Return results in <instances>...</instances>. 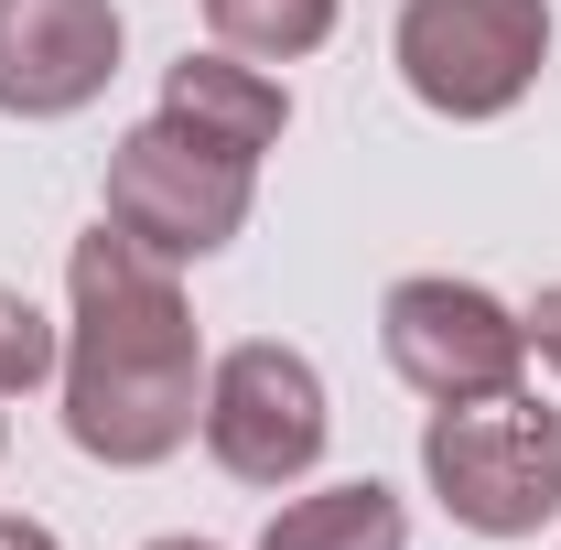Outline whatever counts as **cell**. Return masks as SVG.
Listing matches in <instances>:
<instances>
[{"mask_svg":"<svg viewBox=\"0 0 561 550\" xmlns=\"http://www.w3.org/2000/svg\"><path fill=\"white\" fill-rule=\"evenodd\" d=\"M0 454H11V421H0Z\"/></svg>","mask_w":561,"mask_h":550,"instance_id":"15","label":"cell"},{"mask_svg":"<svg viewBox=\"0 0 561 550\" xmlns=\"http://www.w3.org/2000/svg\"><path fill=\"white\" fill-rule=\"evenodd\" d=\"M140 550H216V540H195V529H184V540H140Z\"/></svg>","mask_w":561,"mask_h":550,"instance_id":"14","label":"cell"},{"mask_svg":"<svg viewBox=\"0 0 561 550\" xmlns=\"http://www.w3.org/2000/svg\"><path fill=\"white\" fill-rule=\"evenodd\" d=\"M518 324H529V356H540V367L561 378V280L540 291V302H529V313H518Z\"/></svg>","mask_w":561,"mask_h":550,"instance_id":"12","label":"cell"},{"mask_svg":"<svg viewBox=\"0 0 561 550\" xmlns=\"http://www.w3.org/2000/svg\"><path fill=\"white\" fill-rule=\"evenodd\" d=\"M162 119L195 130V140H216V151H238V162H260V151L291 130V87H280L271 66H249V55L206 44V55L162 66Z\"/></svg>","mask_w":561,"mask_h":550,"instance_id":"8","label":"cell"},{"mask_svg":"<svg viewBox=\"0 0 561 550\" xmlns=\"http://www.w3.org/2000/svg\"><path fill=\"white\" fill-rule=\"evenodd\" d=\"M421 485L476 540H540L561 518V411L529 400V389L432 400V421H421Z\"/></svg>","mask_w":561,"mask_h":550,"instance_id":"2","label":"cell"},{"mask_svg":"<svg viewBox=\"0 0 561 550\" xmlns=\"http://www.w3.org/2000/svg\"><path fill=\"white\" fill-rule=\"evenodd\" d=\"M378 345H389L400 389H421V400H486V389H518V367H529V324L486 280H454V271L389 280Z\"/></svg>","mask_w":561,"mask_h":550,"instance_id":"6","label":"cell"},{"mask_svg":"<svg viewBox=\"0 0 561 550\" xmlns=\"http://www.w3.org/2000/svg\"><path fill=\"white\" fill-rule=\"evenodd\" d=\"M66 367V335L33 313V291H11L0 280V400H22V389H44Z\"/></svg>","mask_w":561,"mask_h":550,"instance_id":"11","label":"cell"},{"mask_svg":"<svg viewBox=\"0 0 561 550\" xmlns=\"http://www.w3.org/2000/svg\"><path fill=\"white\" fill-rule=\"evenodd\" d=\"M260 550H411V507H400V485L346 475V485H313V496H280Z\"/></svg>","mask_w":561,"mask_h":550,"instance_id":"9","label":"cell"},{"mask_svg":"<svg viewBox=\"0 0 561 550\" xmlns=\"http://www.w3.org/2000/svg\"><path fill=\"white\" fill-rule=\"evenodd\" d=\"M66 443L108 475H151L206 421V335L162 249L130 227H87L66 249Z\"/></svg>","mask_w":561,"mask_h":550,"instance_id":"1","label":"cell"},{"mask_svg":"<svg viewBox=\"0 0 561 550\" xmlns=\"http://www.w3.org/2000/svg\"><path fill=\"white\" fill-rule=\"evenodd\" d=\"M206 454L216 475L238 485H302L324 465V443H335V400H324V367L302 356V345L280 335H249L206 356Z\"/></svg>","mask_w":561,"mask_h":550,"instance_id":"5","label":"cell"},{"mask_svg":"<svg viewBox=\"0 0 561 550\" xmlns=\"http://www.w3.org/2000/svg\"><path fill=\"white\" fill-rule=\"evenodd\" d=\"M0 550H66V540H55L44 518H0Z\"/></svg>","mask_w":561,"mask_h":550,"instance_id":"13","label":"cell"},{"mask_svg":"<svg viewBox=\"0 0 561 550\" xmlns=\"http://www.w3.org/2000/svg\"><path fill=\"white\" fill-rule=\"evenodd\" d=\"M119 0H0V119H76L119 76Z\"/></svg>","mask_w":561,"mask_h":550,"instance_id":"7","label":"cell"},{"mask_svg":"<svg viewBox=\"0 0 561 550\" xmlns=\"http://www.w3.org/2000/svg\"><path fill=\"white\" fill-rule=\"evenodd\" d=\"M249 206H260V162L173 130V119L151 108V119L119 130V151H108V206L98 216L130 227L140 249H162V260L184 271V260H216V249L249 227Z\"/></svg>","mask_w":561,"mask_h":550,"instance_id":"4","label":"cell"},{"mask_svg":"<svg viewBox=\"0 0 561 550\" xmlns=\"http://www.w3.org/2000/svg\"><path fill=\"white\" fill-rule=\"evenodd\" d=\"M400 87L432 119H507L551 66V0H400Z\"/></svg>","mask_w":561,"mask_h":550,"instance_id":"3","label":"cell"},{"mask_svg":"<svg viewBox=\"0 0 561 550\" xmlns=\"http://www.w3.org/2000/svg\"><path fill=\"white\" fill-rule=\"evenodd\" d=\"M346 0H206V33L249 66H302L313 44H335Z\"/></svg>","mask_w":561,"mask_h":550,"instance_id":"10","label":"cell"}]
</instances>
